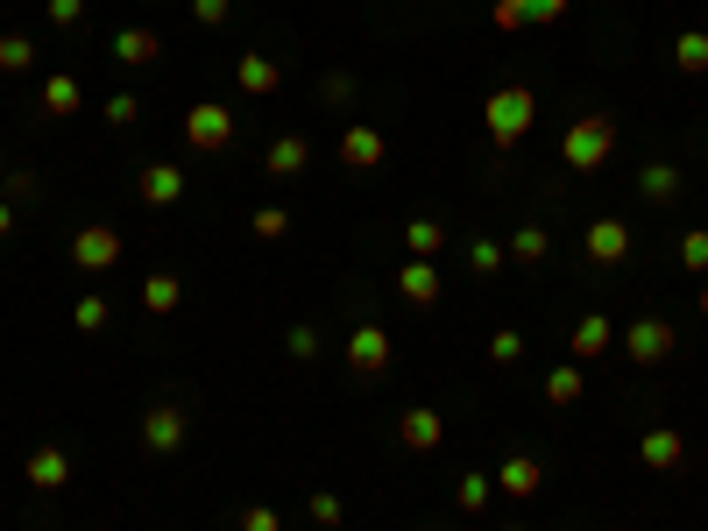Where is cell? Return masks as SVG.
I'll list each match as a JSON object with an SVG mask.
<instances>
[{"label": "cell", "mask_w": 708, "mask_h": 531, "mask_svg": "<svg viewBox=\"0 0 708 531\" xmlns=\"http://www.w3.org/2000/svg\"><path fill=\"white\" fill-rule=\"evenodd\" d=\"M135 120H142V100H135V93H114L107 100V128H135Z\"/></svg>", "instance_id": "obj_34"}, {"label": "cell", "mask_w": 708, "mask_h": 531, "mask_svg": "<svg viewBox=\"0 0 708 531\" xmlns=\"http://www.w3.org/2000/svg\"><path fill=\"white\" fill-rule=\"evenodd\" d=\"M283 355H291V361H312V355H320V326H291V333H283Z\"/></svg>", "instance_id": "obj_31"}, {"label": "cell", "mask_w": 708, "mask_h": 531, "mask_svg": "<svg viewBox=\"0 0 708 531\" xmlns=\"http://www.w3.org/2000/svg\"><path fill=\"white\" fill-rule=\"evenodd\" d=\"M673 71H687V79H701V71H708V28L673 36Z\"/></svg>", "instance_id": "obj_24"}, {"label": "cell", "mask_w": 708, "mask_h": 531, "mask_svg": "<svg viewBox=\"0 0 708 531\" xmlns=\"http://www.w3.org/2000/svg\"><path fill=\"white\" fill-rule=\"evenodd\" d=\"M638 192L652 206H673V199H681V163H645V171H638Z\"/></svg>", "instance_id": "obj_23"}, {"label": "cell", "mask_w": 708, "mask_h": 531, "mask_svg": "<svg viewBox=\"0 0 708 531\" xmlns=\"http://www.w3.org/2000/svg\"><path fill=\"white\" fill-rule=\"evenodd\" d=\"M610 340H616V326H610V319H602V312H589V319H581L574 333H567V347H574V361H595V355H602V347H610Z\"/></svg>", "instance_id": "obj_22"}, {"label": "cell", "mask_w": 708, "mask_h": 531, "mask_svg": "<svg viewBox=\"0 0 708 531\" xmlns=\"http://www.w3.org/2000/svg\"><path fill=\"white\" fill-rule=\"evenodd\" d=\"M185 432H191L185 404H149V418H142V447L149 453H177V447H185Z\"/></svg>", "instance_id": "obj_7"}, {"label": "cell", "mask_w": 708, "mask_h": 531, "mask_svg": "<svg viewBox=\"0 0 708 531\" xmlns=\"http://www.w3.org/2000/svg\"><path fill=\"white\" fill-rule=\"evenodd\" d=\"M107 298H79V312H71V326H79V333H107Z\"/></svg>", "instance_id": "obj_30"}, {"label": "cell", "mask_w": 708, "mask_h": 531, "mask_svg": "<svg viewBox=\"0 0 708 531\" xmlns=\"http://www.w3.org/2000/svg\"><path fill=\"white\" fill-rule=\"evenodd\" d=\"M581 390H589V383H581V361H567V369H553V376H546V404H553V412L581 404Z\"/></svg>", "instance_id": "obj_26"}, {"label": "cell", "mask_w": 708, "mask_h": 531, "mask_svg": "<svg viewBox=\"0 0 708 531\" xmlns=\"http://www.w3.org/2000/svg\"><path fill=\"white\" fill-rule=\"evenodd\" d=\"M312 518H320V524H340V496L320 489V496H312Z\"/></svg>", "instance_id": "obj_41"}, {"label": "cell", "mask_w": 708, "mask_h": 531, "mask_svg": "<svg viewBox=\"0 0 708 531\" xmlns=\"http://www.w3.org/2000/svg\"><path fill=\"white\" fill-rule=\"evenodd\" d=\"M241 531H283V518L269 504H248V510H241Z\"/></svg>", "instance_id": "obj_36"}, {"label": "cell", "mask_w": 708, "mask_h": 531, "mask_svg": "<svg viewBox=\"0 0 708 531\" xmlns=\"http://www.w3.org/2000/svg\"><path fill=\"white\" fill-rule=\"evenodd\" d=\"M503 255H510V263H546V255H553V234H546V227H518V234L503 241Z\"/></svg>", "instance_id": "obj_25"}, {"label": "cell", "mask_w": 708, "mask_h": 531, "mask_svg": "<svg viewBox=\"0 0 708 531\" xmlns=\"http://www.w3.org/2000/svg\"><path fill=\"white\" fill-rule=\"evenodd\" d=\"M468 263H475V277H496V269H503L510 255H503V241H475V249H468Z\"/></svg>", "instance_id": "obj_32"}, {"label": "cell", "mask_w": 708, "mask_h": 531, "mask_svg": "<svg viewBox=\"0 0 708 531\" xmlns=\"http://www.w3.org/2000/svg\"><path fill=\"white\" fill-rule=\"evenodd\" d=\"M312 163V142L305 135H277V142H269V157H263V171L269 177H298Z\"/></svg>", "instance_id": "obj_18"}, {"label": "cell", "mask_w": 708, "mask_h": 531, "mask_svg": "<svg viewBox=\"0 0 708 531\" xmlns=\"http://www.w3.org/2000/svg\"><path fill=\"white\" fill-rule=\"evenodd\" d=\"M120 255H128V241H120V227L93 220L71 234V269H85V277H100V269H120Z\"/></svg>", "instance_id": "obj_4"}, {"label": "cell", "mask_w": 708, "mask_h": 531, "mask_svg": "<svg viewBox=\"0 0 708 531\" xmlns=\"http://www.w3.org/2000/svg\"><path fill=\"white\" fill-rule=\"evenodd\" d=\"M481 120H489V142L496 149H518L524 135H532V120H538V100L524 93V85H503V93L481 100Z\"/></svg>", "instance_id": "obj_2"}, {"label": "cell", "mask_w": 708, "mask_h": 531, "mask_svg": "<svg viewBox=\"0 0 708 531\" xmlns=\"http://www.w3.org/2000/svg\"><path fill=\"white\" fill-rule=\"evenodd\" d=\"M390 355H397V347H390V326H355L348 333V369L355 376H383Z\"/></svg>", "instance_id": "obj_8"}, {"label": "cell", "mask_w": 708, "mask_h": 531, "mask_svg": "<svg viewBox=\"0 0 708 531\" xmlns=\"http://www.w3.org/2000/svg\"><path fill=\"white\" fill-rule=\"evenodd\" d=\"M28 489H43V496H50V489H71V453L57 447V439H43V447L28 453Z\"/></svg>", "instance_id": "obj_10"}, {"label": "cell", "mask_w": 708, "mask_h": 531, "mask_svg": "<svg viewBox=\"0 0 708 531\" xmlns=\"http://www.w3.org/2000/svg\"><path fill=\"white\" fill-rule=\"evenodd\" d=\"M404 249H411L418 263H432V255L446 249V227L432 220V212H411V220H404Z\"/></svg>", "instance_id": "obj_20"}, {"label": "cell", "mask_w": 708, "mask_h": 531, "mask_svg": "<svg viewBox=\"0 0 708 531\" xmlns=\"http://www.w3.org/2000/svg\"><path fill=\"white\" fill-rule=\"evenodd\" d=\"M673 340H681V333H673L666 319H638V326H624V355L638 361V369L666 361V355H673Z\"/></svg>", "instance_id": "obj_6"}, {"label": "cell", "mask_w": 708, "mask_h": 531, "mask_svg": "<svg viewBox=\"0 0 708 531\" xmlns=\"http://www.w3.org/2000/svg\"><path fill=\"white\" fill-rule=\"evenodd\" d=\"M0 185H8L14 199H36V171H8V177H0Z\"/></svg>", "instance_id": "obj_40"}, {"label": "cell", "mask_w": 708, "mask_h": 531, "mask_svg": "<svg viewBox=\"0 0 708 531\" xmlns=\"http://www.w3.org/2000/svg\"><path fill=\"white\" fill-rule=\"evenodd\" d=\"M567 0H524V22H560Z\"/></svg>", "instance_id": "obj_39"}, {"label": "cell", "mask_w": 708, "mask_h": 531, "mask_svg": "<svg viewBox=\"0 0 708 531\" xmlns=\"http://www.w3.org/2000/svg\"><path fill=\"white\" fill-rule=\"evenodd\" d=\"M681 263L687 269H708V227H687V234H681Z\"/></svg>", "instance_id": "obj_35"}, {"label": "cell", "mask_w": 708, "mask_h": 531, "mask_svg": "<svg viewBox=\"0 0 708 531\" xmlns=\"http://www.w3.org/2000/svg\"><path fill=\"white\" fill-rule=\"evenodd\" d=\"M79 106H85V93H79V79H71V71L43 79V114H50V120H71Z\"/></svg>", "instance_id": "obj_21"}, {"label": "cell", "mask_w": 708, "mask_h": 531, "mask_svg": "<svg viewBox=\"0 0 708 531\" xmlns=\"http://www.w3.org/2000/svg\"><path fill=\"white\" fill-rule=\"evenodd\" d=\"M135 192H142V206H177L185 199V171H177V163H149V171L135 177Z\"/></svg>", "instance_id": "obj_13"}, {"label": "cell", "mask_w": 708, "mask_h": 531, "mask_svg": "<svg viewBox=\"0 0 708 531\" xmlns=\"http://www.w3.org/2000/svg\"><path fill=\"white\" fill-rule=\"evenodd\" d=\"M701 319H708V284H701Z\"/></svg>", "instance_id": "obj_44"}, {"label": "cell", "mask_w": 708, "mask_h": 531, "mask_svg": "<svg viewBox=\"0 0 708 531\" xmlns=\"http://www.w3.org/2000/svg\"><path fill=\"white\" fill-rule=\"evenodd\" d=\"M397 298H404V305H440V269L411 255V263L397 269Z\"/></svg>", "instance_id": "obj_15"}, {"label": "cell", "mask_w": 708, "mask_h": 531, "mask_svg": "<svg viewBox=\"0 0 708 531\" xmlns=\"http://www.w3.org/2000/svg\"><path fill=\"white\" fill-rule=\"evenodd\" d=\"M177 305H185V277H177V269H149V277H142V312L171 319Z\"/></svg>", "instance_id": "obj_14"}, {"label": "cell", "mask_w": 708, "mask_h": 531, "mask_svg": "<svg viewBox=\"0 0 708 531\" xmlns=\"http://www.w3.org/2000/svg\"><path fill=\"white\" fill-rule=\"evenodd\" d=\"M538 482H546V467H538L532 453H510V461L496 467V489L503 496H538Z\"/></svg>", "instance_id": "obj_17"}, {"label": "cell", "mask_w": 708, "mask_h": 531, "mask_svg": "<svg viewBox=\"0 0 708 531\" xmlns=\"http://www.w3.org/2000/svg\"><path fill=\"white\" fill-rule=\"evenodd\" d=\"M489 496H496V475H461L454 504H461V510H468V518H475V510H489Z\"/></svg>", "instance_id": "obj_27"}, {"label": "cell", "mask_w": 708, "mask_h": 531, "mask_svg": "<svg viewBox=\"0 0 708 531\" xmlns=\"http://www.w3.org/2000/svg\"><path fill=\"white\" fill-rule=\"evenodd\" d=\"M638 461L652 467V475H666V467H681V461H687V439L673 432V425H652V432L638 439Z\"/></svg>", "instance_id": "obj_11"}, {"label": "cell", "mask_w": 708, "mask_h": 531, "mask_svg": "<svg viewBox=\"0 0 708 531\" xmlns=\"http://www.w3.org/2000/svg\"><path fill=\"white\" fill-rule=\"evenodd\" d=\"M581 249H589V263H595V269H616V263L630 255V227L616 220V212H602V220H589Z\"/></svg>", "instance_id": "obj_5"}, {"label": "cell", "mask_w": 708, "mask_h": 531, "mask_svg": "<svg viewBox=\"0 0 708 531\" xmlns=\"http://www.w3.org/2000/svg\"><path fill=\"white\" fill-rule=\"evenodd\" d=\"M503 531H524V524H503Z\"/></svg>", "instance_id": "obj_46"}, {"label": "cell", "mask_w": 708, "mask_h": 531, "mask_svg": "<svg viewBox=\"0 0 708 531\" xmlns=\"http://www.w3.org/2000/svg\"><path fill=\"white\" fill-rule=\"evenodd\" d=\"M255 234H263V241H283V234H291V212H283V206H255Z\"/></svg>", "instance_id": "obj_29"}, {"label": "cell", "mask_w": 708, "mask_h": 531, "mask_svg": "<svg viewBox=\"0 0 708 531\" xmlns=\"http://www.w3.org/2000/svg\"><path fill=\"white\" fill-rule=\"evenodd\" d=\"M340 163H348V171H375V163H383V135L355 120V128L340 135Z\"/></svg>", "instance_id": "obj_19"}, {"label": "cell", "mask_w": 708, "mask_h": 531, "mask_svg": "<svg viewBox=\"0 0 708 531\" xmlns=\"http://www.w3.org/2000/svg\"><path fill=\"white\" fill-rule=\"evenodd\" d=\"M397 432H404V447H411V453H440L446 447V418L432 412V404H411V412L397 418Z\"/></svg>", "instance_id": "obj_9"}, {"label": "cell", "mask_w": 708, "mask_h": 531, "mask_svg": "<svg viewBox=\"0 0 708 531\" xmlns=\"http://www.w3.org/2000/svg\"><path fill=\"white\" fill-rule=\"evenodd\" d=\"M107 50H114V65H156V57H163V36H156V28H120Z\"/></svg>", "instance_id": "obj_16"}, {"label": "cell", "mask_w": 708, "mask_h": 531, "mask_svg": "<svg viewBox=\"0 0 708 531\" xmlns=\"http://www.w3.org/2000/svg\"><path fill=\"white\" fill-rule=\"evenodd\" d=\"M0 177H8V157H0Z\"/></svg>", "instance_id": "obj_45"}, {"label": "cell", "mask_w": 708, "mask_h": 531, "mask_svg": "<svg viewBox=\"0 0 708 531\" xmlns=\"http://www.w3.org/2000/svg\"><path fill=\"white\" fill-rule=\"evenodd\" d=\"M610 157H616V120L610 114H581L574 128L560 135V163H567V171H581V177L602 171Z\"/></svg>", "instance_id": "obj_1"}, {"label": "cell", "mask_w": 708, "mask_h": 531, "mask_svg": "<svg viewBox=\"0 0 708 531\" xmlns=\"http://www.w3.org/2000/svg\"><path fill=\"white\" fill-rule=\"evenodd\" d=\"M234 79H241V93H248V100H269L283 85V71H277V57H269V50H241Z\"/></svg>", "instance_id": "obj_12"}, {"label": "cell", "mask_w": 708, "mask_h": 531, "mask_svg": "<svg viewBox=\"0 0 708 531\" xmlns=\"http://www.w3.org/2000/svg\"><path fill=\"white\" fill-rule=\"evenodd\" d=\"M50 22L57 28H79L85 22V0H50Z\"/></svg>", "instance_id": "obj_38"}, {"label": "cell", "mask_w": 708, "mask_h": 531, "mask_svg": "<svg viewBox=\"0 0 708 531\" xmlns=\"http://www.w3.org/2000/svg\"><path fill=\"white\" fill-rule=\"evenodd\" d=\"M14 234V199H0V241Z\"/></svg>", "instance_id": "obj_43"}, {"label": "cell", "mask_w": 708, "mask_h": 531, "mask_svg": "<svg viewBox=\"0 0 708 531\" xmlns=\"http://www.w3.org/2000/svg\"><path fill=\"white\" fill-rule=\"evenodd\" d=\"M185 149L191 157H220V149H234V106L228 100H191L185 106Z\"/></svg>", "instance_id": "obj_3"}, {"label": "cell", "mask_w": 708, "mask_h": 531, "mask_svg": "<svg viewBox=\"0 0 708 531\" xmlns=\"http://www.w3.org/2000/svg\"><path fill=\"white\" fill-rule=\"evenodd\" d=\"M518 355H524V333L518 326H496L489 333V361H518Z\"/></svg>", "instance_id": "obj_33"}, {"label": "cell", "mask_w": 708, "mask_h": 531, "mask_svg": "<svg viewBox=\"0 0 708 531\" xmlns=\"http://www.w3.org/2000/svg\"><path fill=\"white\" fill-rule=\"evenodd\" d=\"M28 65H36V43H28V36H14V28H8V36H0V71L14 79V71H28Z\"/></svg>", "instance_id": "obj_28"}, {"label": "cell", "mask_w": 708, "mask_h": 531, "mask_svg": "<svg viewBox=\"0 0 708 531\" xmlns=\"http://www.w3.org/2000/svg\"><path fill=\"white\" fill-rule=\"evenodd\" d=\"M524 22V0H496V28H518Z\"/></svg>", "instance_id": "obj_42"}, {"label": "cell", "mask_w": 708, "mask_h": 531, "mask_svg": "<svg viewBox=\"0 0 708 531\" xmlns=\"http://www.w3.org/2000/svg\"><path fill=\"white\" fill-rule=\"evenodd\" d=\"M191 14H199L206 28H220V22H228V14H234V0H191Z\"/></svg>", "instance_id": "obj_37"}]
</instances>
